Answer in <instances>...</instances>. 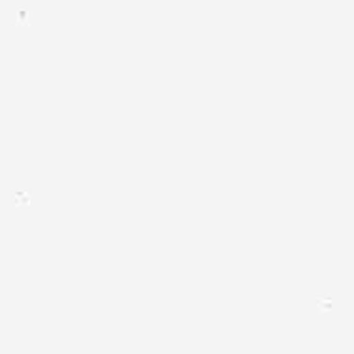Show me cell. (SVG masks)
I'll return each instance as SVG.
<instances>
[{"instance_id": "6da1fadb", "label": "cell", "mask_w": 354, "mask_h": 354, "mask_svg": "<svg viewBox=\"0 0 354 354\" xmlns=\"http://www.w3.org/2000/svg\"><path fill=\"white\" fill-rule=\"evenodd\" d=\"M14 204L17 207H23V205H28V196L23 191H17L14 194Z\"/></svg>"}]
</instances>
